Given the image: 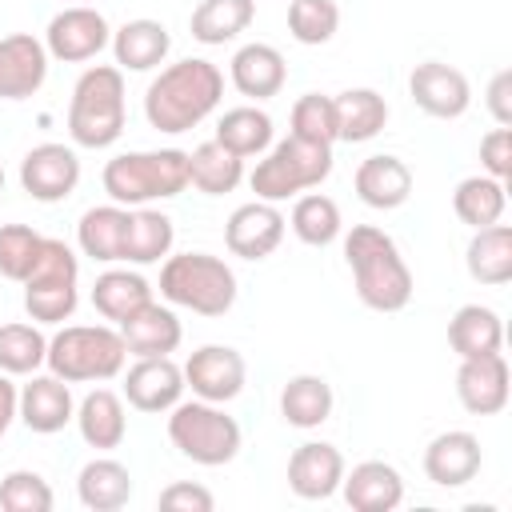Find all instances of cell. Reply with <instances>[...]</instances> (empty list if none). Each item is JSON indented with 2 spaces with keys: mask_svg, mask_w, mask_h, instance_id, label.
<instances>
[{
  "mask_svg": "<svg viewBox=\"0 0 512 512\" xmlns=\"http://www.w3.org/2000/svg\"><path fill=\"white\" fill-rule=\"evenodd\" d=\"M152 296V284L140 276V272H128V268H104L92 284V308L112 320V324H124L136 308H144Z\"/></svg>",
  "mask_w": 512,
  "mask_h": 512,
  "instance_id": "obj_32",
  "label": "cell"
},
{
  "mask_svg": "<svg viewBox=\"0 0 512 512\" xmlns=\"http://www.w3.org/2000/svg\"><path fill=\"white\" fill-rule=\"evenodd\" d=\"M168 52H172V36L160 20L136 16L112 32V56L120 72H152L168 60Z\"/></svg>",
  "mask_w": 512,
  "mask_h": 512,
  "instance_id": "obj_24",
  "label": "cell"
},
{
  "mask_svg": "<svg viewBox=\"0 0 512 512\" xmlns=\"http://www.w3.org/2000/svg\"><path fill=\"white\" fill-rule=\"evenodd\" d=\"M480 168H484V176H496V180L512 176V128L496 124L480 140Z\"/></svg>",
  "mask_w": 512,
  "mask_h": 512,
  "instance_id": "obj_45",
  "label": "cell"
},
{
  "mask_svg": "<svg viewBox=\"0 0 512 512\" xmlns=\"http://www.w3.org/2000/svg\"><path fill=\"white\" fill-rule=\"evenodd\" d=\"M184 396V368L172 356H136L124 372V400L136 412H172Z\"/></svg>",
  "mask_w": 512,
  "mask_h": 512,
  "instance_id": "obj_15",
  "label": "cell"
},
{
  "mask_svg": "<svg viewBox=\"0 0 512 512\" xmlns=\"http://www.w3.org/2000/svg\"><path fill=\"white\" fill-rule=\"evenodd\" d=\"M244 180V160L216 140H204L188 152V184L204 196H224Z\"/></svg>",
  "mask_w": 512,
  "mask_h": 512,
  "instance_id": "obj_36",
  "label": "cell"
},
{
  "mask_svg": "<svg viewBox=\"0 0 512 512\" xmlns=\"http://www.w3.org/2000/svg\"><path fill=\"white\" fill-rule=\"evenodd\" d=\"M164 512H212L216 508V496L204 488V484H192V480H176L160 492L156 500Z\"/></svg>",
  "mask_w": 512,
  "mask_h": 512,
  "instance_id": "obj_46",
  "label": "cell"
},
{
  "mask_svg": "<svg viewBox=\"0 0 512 512\" xmlns=\"http://www.w3.org/2000/svg\"><path fill=\"white\" fill-rule=\"evenodd\" d=\"M484 104L492 112L496 124H512V68H500L492 80H488V92H484Z\"/></svg>",
  "mask_w": 512,
  "mask_h": 512,
  "instance_id": "obj_47",
  "label": "cell"
},
{
  "mask_svg": "<svg viewBox=\"0 0 512 512\" xmlns=\"http://www.w3.org/2000/svg\"><path fill=\"white\" fill-rule=\"evenodd\" d=\"M480 464H484L480 440L464 428H448V432L432 436L424 448V476L436 488H464L468 480H476Z\"/></svg>",
  "mask_w": 512,
  "mask_h": 512,
  "instance_id": "obj_19",
  "label": "cell"
},
{
  "mask_svg": "<svg viewBox=\"0 0 512 512\" xmlns=\"http://www.w3.org/2000/svg\"><path fill=\"white\" fill-rule=\"evenodd\" d=\"M48 48L32 32L0 36V100H28L48 80Z\"/></svg>",
  "mask_w": 512,
  "mask_h": 512,
  "instance_id": "obj_16",
  "label": "cell"
},
{
  "mask_svg": "<svg viewBox=\"0 0 512 512\" xmlns=\"http://www.w3.org/2000/svg\"><path fill=\"white\" fill-rule=\"evenodd\" d=\"M76 304H80V260L64 240L44 236L40 260L24 280V312L32 316V324H64L72 320Z\"/></svg>",
  "mask_w": 512,
  "mask_h": 512,
  "instance_id": "obj_9",
  "label": "cell"
},
{
  "mask_svg": "<svg viewBox=\"0 0 512 512\" xmlns=\"http://www.w3.org/2000/svg\"><path fill=\"white\" fill-rule=\"evenodd\" d=\"M332 108H336V140L344 144H364L380 136V128L388 124V100L376 88H348L332 96Z\"/></svg>",
  "mask_w": 512,
  "mask_h": 512,
  "instance_id": "obj_31",
  "label": "cell"
},
{
  "mask_svg": "<svg viewBox=\"0 0 512 512\" xmlns=\"http://www.w3.org/2000/svg\"><path fill=\"white\" fill-rule=\"evenodd\" d=\"M284 212L276 208V204H268V200H248V204H240L232 216H228V224H224V244H228V252L232 256H240V260H268L276 248H280V240H284Z\"/></svg>",
  "mask_w": 512,
  "mask_h": 512,
  "instance_id": "obj_14",
  "label": "cell"
},
{
  "mask_svg": "<svg viewBox=\"0 0 512 512\" xmlns=\"http://www.w3.org/2000/svg\"><path fill=\"white\" fill-rule=\"evenodd\" d=\"M332 404H336L332 384L316 372H300L280 388V416L292 428H320L332 416Z\"/></svg>",
  "mask_w": 512,
  "mask_h": 512,
  "instance_id": "obj_33",
  "label": "cell"
},
{
  "mask_svg": "<svg viewBox=\"0 0 512 512\" xmlns=\"http://www.w3.org/2000/svg\"><path fill=\"white\" fill-rule=\"evenodd\" d=\"M168 440L184 460H192L200 468H220V464L236 460L244 432L220 404L180 400V404H172V416H168Z\"/></svg>",
  "mask_w": 512,
  "mask_h": 512,
  "instance_id": "obj_8",
  "label": "cell"
},
{
  "mask_svg": "<svg viewBox=\"0 0 512 512\" xmlns=\"http://www.w3.org/2000/svg\"><path fill=\"white\" fill-rule=\"evenodd\" d=\"M184 388H192L196 400L228 404L244 392L248 364L232 344H200L184 364Z\"/></svg>",
  "mask_w": 512,
  "mask_h": 512,
  "instance_id": "obj_11",
  "label": "cell"
},
{
  "mask_svg": "<svg viewBox=\"0 0 512 512\" xmlns=\"http://www.w3.org/2000/svg\"><path fill=\"white\" fill-rule=\"evenodd\" d=\"M160 296L196 316H224L236 304V272L212 252H168L160 268Z\"/></svg>",
  "mask_w": 512,
  "mask_h": 512,
  "instance_id": "obj_6",
  "label": "cell"
},
{
  "mask_svg": "<svg viewBox=\"0 0 512 512\" xmlns=\"http://www.w3.org/2000/svg\"><path fill=\"white\" fill-rule=\"evenodd\" d=\"M112 44V28L104 20V12L88 8V4H68L60 8L48 28H44V48L52 60L64 64H84L92 56H100Z\"/></svg>",
  "mask_w": 512,
  "mask_h": 512,
  "instance_id": "obj_10",
  "label": "cell"
},
{
  "mask_svg": "<svg viewBox=\"0 0 512 512\" xmlns=\"http://www.w3.org/2000/svg\"><path fill=\"white\" fill-rule=\"evenodd\" d=\"M504 208H508V188H504V180L484 176V172H480V176H464V180L456 184V192H452V212H456V220L468 224L472 232L496 224V220L504 216Z\"/></svg>",
  "mask_w": 512,
  "mask_h": 512,
  "instance_id": "obj_37",
  "label": "cell"
},
{
  "mask_svg": "<svg viewBox=\"0 0 512 512\" xmlns=\"http://www.w3.org/2000/svg\"><path fill=\"white\" fill-rule=\"evenodd\" d=\"M288 124H292V136H300L308 144H336V108H332V96L304 92L292 104Z\"/></svg>",
  "mask_w": 512,
  "mask_h": 512,
  "instance_id": "obj_43",
  "label": "cell"
},
{
  "mask_svg": "<svg viewBox=\"0 0 512 512\" xmlns=\"http://www.w3.org/2000/svg\"><path fill=\"white\" fill-rule=\"evenodd\" d=\"M328 176H332V144H308L288 132L252 168L248 184H252L256 200L280 204V200H296L308 188H320Z\"/></svg>",
  "mask_w": 512,
  "mask_h": 512,
  "instance_id": "obj_7",
  "label": "cell"
},
{
  "mask_svg": "<svg viewBox=\"0 0 512 512\" xmlns=\"http://www.w3.org/2000/svg\"><path fill=\"white\" fill-rule=\"evenodd\" d=\"M344 260L352 268V284L364 308L400 312L412 300V268L404 264L396 240L376 224H352L344 236Z\"/></svg>",
  "mask_w": 512,
  "mask_h": 512,
  "instance_id": "obj_2",
  "label": "cell"
},
{
  "mask_svg": "<svg viewBox=\"0 0 512 512\" xmlns=\"http://www.w3.org/2000/svg\"><path fill=\"white\" fill-rule=\"evenodd\" d=\"M344 472H348L344 452L336 444H328V440H308V444H300L288 456V488L300 500H328V496H336Z\"/></svg>",
  "mask_w": 512,
  "mask_h": 512,
  "instance_id": "obj_18",
  "label": "cell"
},
{
  "mask_svg": "<svg viewBox=\"0 0 512 512\" xmlns=\"http://www.w3.org/2000/svg\"><path fill=\"white\" fill-rule=\"evenodd\" d=\"M408 96L420 112H428L436 120H456L472 104V84L460 68H452L444 60H424L408 76Z\"/></svg>",
  "mask_w": 512,
  "mask_h": 512,
  "instance_id": "obj_13",
  "label": "cell"
},
{
  "mask_svg": "<svg viewBox=\"0 0 512 512\" xmlns=\"http://www.w3.org/2000/svg\"><path fill=\"white\" fill-rule=\"evenodd\" d=\"M44 248V236L28 224H0V276L24 284L28 272L36 268Z\"/></svg>",
  "mask_w": 512,
  "mask_h": 512,
  "instance_id": "obj_42",
  "label": "cell"
},
{
  "mask_svg": "<svg viewBox=\"0 0 512 512\" xmlns=\"http://www.w3.org/2000/svg\"><path fill=\"white\" fill-rule=\"evenodd\" d=\"M508 360L504 352H488V356H472L460 360L456 368V400L464 404V412L472 416H496L508 404Z\"/></svg>",
  "mask_w": 512,
  "mask_h": 512,
  "instance_id": "obj_17",
  "label": "cell"
},
{
  "mask_svg": "<svg viewBox=\"0 0 512 512\" xmlns=\"http://www.w3.org/2000/svg\"><path fill=\"white\" fill-rule=\"evenodd\" d=\"M0 192H4V164H0Z\"/></svg>",
  "mask_w": 512,
  "mask_h": 512,
  "instance_id": "obj_49",
  "label": "cell"
},
{
  "mask_svg": "<svg viewBox=\"0 0 512 512\" xmlns=\"http://www.w3.org/2000/svg\"><path fill=\"white\" fill-rule=\"evenodd\" d=\"M128 344L116 324H64L48 336V372L68 384H104L124 372Z\"/></svg>",
  "mask_w": 512,
  "mask_h": 512,
  "instance_id": "obj_4",
  "label": "cell"
},
{
  "mask_svg": "<svg viewBox=\"0 0 512 512\" xmlns=\"http://www.w3.org/2000/svg\"><path fill=\"white\" fill-rule=\"evenodd\" d=\"M132 212L124 204H96L76 224V244L96 264H124V240H128Z\"/></svg>",
  "mask_w": 512,
  "mask_h": 512,
  "instance_id": "obj_26",
  "label": "cell"
},
{
  "mask_svg": "<svg viewBox=\"0 0 512 512\" xmlns=\"http://www.w3.org/2000/svg\"><path fill=\"white\" fill-rule=\"evenodd\" d=\"M80 184V156L76 148L68 144H36L24 152L20 160V188L40 200V204H56V200H68Z\"/></svg>",
  "mask_w": 512,
  "mask_h": 512,
  "instance_id": "obj_12",
  "label": "cell"
},
{
  "mask_svg": "<svg viewBox=\"0 0 512 512\" xmlns=\"http://www.w3.org/2000/svg\"><path fill=\"white\" fill-rule=\"evenodd\" d=\"M448 344H452V352H456L460 360L500 352V348H504L500 312L488 308V304H464V308H456L452 320H448Z\"/></svg>",
  "mask_w": 512,
  "mask_h": 512,
  "instance_id": "obj_29",
  "label": "cell"
},
{
  "mask_svg": "<svg viewBox=\"0 0 512 512\" xmlns=\"http://www.w3.org/2000/svg\"><path fill=\"white\" fill-rule=\"evenodd\" d=\"M176 244V228H172V216L156 212V208H136L132 220H128V240H124V264H156L172 252Z\"/></svg>",
  "mask_w": 512,
  "mask_h": 512,
  "instance_id": "obj_38",
  "label": "cell"
},
{
  "mask_svg": "<svg viewBox=\"0 0 512 512\" xmlns=\"http://www.w3.org/2000/svg\"><path fill=\"white\" fill-rule=\"evenodd\" d=\"M56 496L52 484L32 468H12L0 480V508L4 512H52Z\"/></svg>",
  "mask_w": 512,
  "mask_h": 512,
  "instance_id": "obj_44",
  "label": "cell"
},
{
  "mask_svg": "<svg viewBox=\"0 0 512 512\" xmlns=\"http://www.w3.org/2000/svg\"><path fill=\"white\" fill-rule=\"evenodd\" d=\"M124 132V72L92 64L80 72L68 100V136L76 148H112Z\"/></svg>",
  "mask_w": 512,
  "mask_h": 512,
  "instance_id": "obj_5",
  "label": "cell"
},
{
  "mask_svg": "<svg viewBox=\"0 0 512 512\" xmlns=\"http://www.w3.org/2000/svg\"><path fill=\"white\" fill-rule=\"evenodd\" d=\"M228 80L248 100H272V96H280V88L288 80V64H284L280 48L252 40V44L236 48V56L228 64Z\"/></svg>",
  "mask_w": 512,
  "mask_h": 512,
  "instance_id": "obj_21",
  "label": "cell"
},
{
  "mask_svg": "<svg viewBox=\"0 0 512 512\" xmlns=\"http://www.w3.org/2000/svg\"><path fill=\"white\" fill-rule=\"evenodd\" d=\"M272 116L256 104H240V108H228L220 120H216V144H224L228 152H236L240 160L248 156H260L272 148Z\"/></svg>",
  "mask_w": 512,
  "mask_h": 512,
  "instance_id": "obj_34",
  "label": "cell"
},
{
  "mask_svg": "<svg viewBox=\"0 0 512 512\" xmlns=\"http://www.w3.org/2000/svg\"><path fill=\"white\" fill-rule=\"evenodd\" d=\"M72 420H76L84 444L96 448V452H112L128 436V412H124V400L112 388H92L76 404V416Z\"/></svg>",
  "mask_w": 512,
  "mask_h": 512,
  "instance_id": "obj_27",
  "label": "cell"
},
{
  "mask_svg": "<svg viewBox=\"0 0 512 512\" xmlns=\"http://www.w3.org/2000/svg\"><path fill=\"white\" fill-rule=\"evenodd\" d=\"M76 416V400H72V388L68 380L60 376H36L20 388V404H16V420H24V428L40 432V436H52L60 432L64 424H72Z\"/></svg>",
  "mask_w": 512,
  "mask_h": 512,
  "instance_id": "obj_20",
  "label": "cell"
},
{
  "mask_svg": "<svg viewBox=\"0 0 512 512\" xmlns=\"http://www.w3.org/2000/svg\"><path fill=\"white\" fill-rule=\"evenodd\" d=\"M340 28V4L336 0H288V32L296 44H328Z\"/></svg>",
  "mask_w": 512,
  "mask_h": 512,
  "instance_id": "obj_41",
  "label": "cell"
},
{
  "mask_svg": "<svg viewBox=\"0 0 512 512\" xmlns=\"http://www.w3.org/2000/svg\"><path fill=\"white\" fill-rule=\"evenodd\" d=\"M340 492L356 512H392L404 504V476L384 460H360L352 472H344Z\"/></svg>",
  "mask_w": 512,
  "mask_h": 512,
  "instance_id": "obj_23",
  "label": "cell"
},
{
  "mask_svg": "<svg viewBox=\"0 0 512 512\" xmlns=\"http://www.w3.org/2000/svg\"><path fill=\"white\" fill-rule=\"evenodd\" d=\"M76 496L88 512H116L132 500V472L112 456H96L80 468Z\"/></svg>",
  "mask_w": 512,
  "mask_h": 512,
  "instance_id": "obj_30",
  "label": "cell"
},
{
  "mask_svg": "<svg viewBox=\"0 0 512 512\" xmlns=\"http://www.w3.org/2000/svg\"><path fill=\"white\" fill-rule=\"evenodd\" d=\"M352 184H356V196L368 208L392 212V208H400L412 196V168L400 156H392V152H376V156L360 160Z\"/></svg>",
  "mask_w": 512,
  "mask_h": 512,
  "instance_id": "obj_22",
  "label": "cell"
},
{
  "mask_svg": "<svg viewBox=\"0 0 512 512\" xmlns=\"http://www.w3.org/2000/svg\"><path fill=\"white\" fill-rule=\"evenodd\" d=\"M116 328H120V336L128 344V356H172L180 348V340H184L180 316L168 304H156V300H148L144 308H136Z\"/></svg>",
  "mask_w": 512,
  "mask_h": 512,
  "instance_id": "obj_25",
  "label": "cell"
},
{
  "mask_svg": "<svg viewBox=\"0 0 512 512\" xmlns=\"http://www.w3.org/2000/svg\"><path fill=\"white\" fill-rule=\"evenodd\" d=\"M68 4H76V0H68Z\"/></svg>",
  "mask_w": 512,
  "mask_h": 512,
  "instance_id": "obj_50",
  "label": "cell"
},
{
  "mask_svg": "<svg viewBox=\"0 0 512 512\" xmlns=\"http://www.w3.org/2000/svg\"><path fill=\"white\" fill-rule=\"evenodd\" d=\"M48 356V336L40 324H0V372L8 376H32Z\"/></svg>",
  "mask_w": 512,
  "mask_h": 512,
  "instance_id": "obj_40",
  "label": "cell"
},
{
  "mask_svg": "<svg viewBox=\"0 0 512 512\" xmlns=\"http://www.w3.org/2000/svg\"><path fill=\"white\" fill-rule=\"evenodd\" d=\"M464 264H468V276L484 288L508 284L512 280V228L500 220L488 228H476L464 248Z\"/></svg>",
  "mask_w": 512,
  "mask_h": 512,
  "instance_id": "obj_28",
  "label": "cell"
},
{
  "mask_svg": "<svg viewBox=\"0 0 512 512\" xmlns=\"http://www.w3.org/2000/svg\"><path fill=\"white\" fill-rule=\"evenodd\" d=\"M220 96H224V72L204 56H188L160 68V76L148 84L144 116L156 132L180 136L204 124L220 108Z\"/></svg>",
  "mask_w": 512,
  "mask_h": 512,
  "instance_id": "obj_1",
  "label": "cell"
},
{
  "mask_svg": "<svg viewBox=\"0 0 512 512\" xmlns=\"http://www.w3.org/2000/svg\"><path fill=\"white\" fill-rule=\"evenodd\" d=\"M288 224H292L296 240H304V244H312V248L332 244V240L340 236V228H344L340 204H336L332 196H324V192H300L296 204H292V220H288Z\"/></svg>",
  "mask_w": 512,
  "mask_h": 512,
  "instance_id": "obj_39",
  "label": "cell"
},
{
  "mask_svg": "<svg viewBox=\"0 0 512 512\" xmlns=\"http://www.w3.org/2000/svg\"><path fill=\"white\" fill-rule=\"evenodd\" d=\"M100 184L112 204L144 208L152 200H172L188 188V152L156 148V152H120L104 164Z\"/></svg>",
  "mask_w": 512,
  "mask_h": 512,
  "instance_id": "obj_3",
  "label": "cell"
},
{
  "mask_svg": "<svg viewBox=\"0 0 512 512\" xmlns=\"http://www.w3.org/2000/svg\"><path fill=\"white\" fill-rule=\"evenodd\" d=\"M256 16V0H200L188 16V28H192V40L216 48V44H228L236 40Z\"/></svg>",
  "mask_w": 512,
  "mask_h": 512,
  "instance_id": "obj_35",
  "label": "cell"
},
{
  "mask_svg": "<svg viewBox=\"0 0 512 512\" xmlns=\"http://www.w3.org/2000/svg\"><path fill=\"white\" fill-rule=\"evenodd\" d=\"M16 404H20V388L12 384L8 372H0V440L12 428V420H16Z\"/></svg>",
  "mask_w": 512,
  "mask_h": 512,
  "instance_id": "obj_48",
  "label": "cell"
}]
</instances>
